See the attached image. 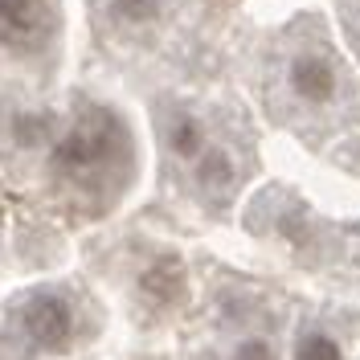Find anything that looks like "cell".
Returning a JSON list of instances; mask_svg holds the SVG:
<instances>
[{
  "instance_id": "obj_3",
  "label": "cell",
  "mask_w": 360,
  "mask_h": 360,
  "mask_svg": "<svg viewBox=\"0 0 360 360\" xmlns=\"http://www.w3.org/2000/svg\"><path fill=\"white\" fill-rule=\"evenodd\" d=\"M21 328L37 348L58 352V348H66L74 340L78 315H74V303L62 291H33L21 303Z\"/></svg>"
},
{
  "instance_id": "obj_6",
  "label": "cell",
  "mask_w": 360,
  "mask_h": 360,
  "mask_svg": "<svg viewBox=\"0 0 360 360\" xmlns=\"http://www.w3.org/2000/svg\"><path fill=\"white\" fill-rule=\"evenodd\" d=\"M193 176H197V188L209 193V197H225L238 180V164H233V152L229 148H217L209 143L201 156L193 160Z\"/></svg>"
},
{
  "instance_id": "obj_4",
  "label": "cell",
  "mask_w": 360,
  "mask_h": 360,
  "mask_svg": "<svg viewBox=\"0 0 360 360\" xmlns=\"http://www.w3.org/2000/svg\"><path fill=\"white\" fill-rule=\"evenodd\" d=\"M160 131H164V148L176 160H197L209 148L205 123L193 111H184V107H168L160 115Z\"/></svg>"
},
{
  "instance_id": "obj_1",
  "label": "cell",
  "mask_w": 360,
  "mask_h": 360,
  "mask_svg": "<svg viewBox=\"0 0 360 360\" xmlns=\"http://www.w3.org/2000/svg\"><path fill=\"white\" fill-rule=\"evenodd\" d=\"M127 152V127L111 111H90L70 127L53 148V168L66 176H94L98 168H111Z\"/></svg>"
},
{
  "instance_id": "obj_8",
  "label": "cell",
  "mask_w": 360,
  "mask_h": 360,
  "mask_svg": "<svg viewBox=\"0 0 360 360\" xmlns=\"http://www.w3.org/2000/svg\"><path fill=\"white\" fill-rule=\"evenodd\" d=\"M295 360H344V344L323 323H303L295 336Z\"/></svg>"
},
{
  "instance_id": "obj_9",
  "label": "cell",
  "mask_w": 360,
  "mask_h": 360,
  "mask_svg": "<svg viewBox=\"0 0 360 360\" xmlns=\"http://www.w3.org/2000/svg\"><path fill=\"white\" fill-rule=\"evenodd\" d=\"M229 360H274V344L266 336H242L233 344Z\"/></svg>"
},
{
  "instance_id": "obj_7",
  "label": "cell",
  "mask_w": 360,
  "mask_h": 360,
  "mask_svg": "<svg viewBox=\"0 0 360 360\" xmlns=\"http://www.w3.org/2000/svg\"><path fill=\"white\" fill-rule=\"evenodd\" d=\"M103 13H107V21H111L115 29L139 33V29H152V25L168 13V0H107Z\"/></svg>"
},
{
  "instance_id": "obj_2",
  "label": "cell",
  "mask_w": 360,
  "mask_h": 360,
  "mask_svg": "<svg viewBox=\"0 0 360 360\" xmlns=\"http://www.w3.org/2000/svg\"><path fill=\"white\" fill-rule=\"evenodd\" d=\"M287 90L295 103L303 107H328L344 90V70L332 58V49L323 41H307L299 45L287 62Z\"/></svg>"
},
{
  "instance_id": "obj_5",
  "label": "cell",
  "mask_w": 360,
  "mask_h": 360,
  "mask_svg": "<svg viewBox=\"0 0 360 360\" xmlns=\"http://www.w3.org/2000/svg\"><path fill=\"white\" fill-rule=\"evenodd\" d=\"M41 0H0V49H21L41 33Z\"/></svg>"
}]
</instances>
